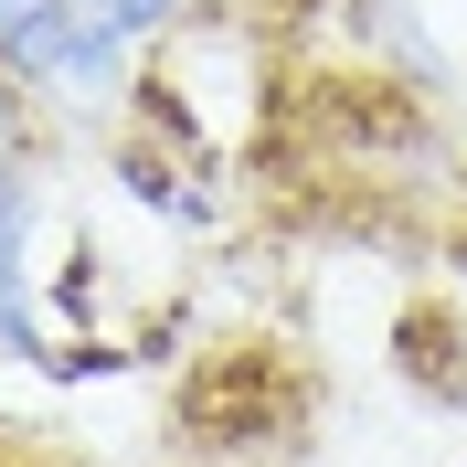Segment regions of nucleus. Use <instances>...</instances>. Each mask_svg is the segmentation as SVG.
Here are the masks:
<instances>
[{
    "instance_id": "3",
    "label": "nucleus",
    "mask_w": 467,
    "mask_h": 467,
    "mask_svg": "<svg viewBox=\"0 0 467 467\" xmlns=\"http://www.w3.org/2000/svg\"><path fill=\"white\" fill-rule=\"evenodd\" d=\"M54 149H22L11 171H0V361H43L54 319H43V265H32V234H43V202H54V181H43Z\"/></svg>"
},
{
    "instance_id": "5",
    "label": "nucleus",
    "mask_w": 467,
    "mask_h": 467,
    "mask_svg": "<svg viewBox=\"0 0 467 467\" xmlns=\"http://www.w3.org/2000/svg\"><path fill=\"white\" fill-rule=\"evenodd\" d=\"M393 372H404L425 404L467 414V329L446 319V308H404V319H393Z\"/></svg>"
},
{
    "instance_id": "8",
    "label": "nucleus",
    "mask_w": 467,
    "mask_h": 467,
    "mask_svg": "<svg viewBox=\"0 0 467 467\" xmlns=\"http://www.w3.org/2000/svg\"><path fill=\"white\" fill-rule=\"evenodd\" d=\"M287 11H319V0H287Z\"/></svg>"
},
{
    "instance_id": "6",
    "label": "nucleus",
    "mask_w": 467,
    "mask_h": 467,
    "mask_svg": "<svg viewBox=\"0 0 467 467\" xmlns=\"http://www.w3.org/2000/svg\"><path fill=\"white\" fill-rule=\"evenodd\" d=\"M43 319H64V329L107 319V244H96L86 223H64V255H54V276H43Z\"/></svg>"
},
{
    "instance_id": "2",
    "label": "nucleus",
    "mask_w": 467,
    "mask_h": 467,
    "mask_svg": "<svg viewBox=\"0 0 467 467\" xmlns=\"http://www.w3.org/2000/svg\"><path fill=\"white\" fill-rule=\"evenodd\" d=\"M297 425H308V382H287V361L265 340H223L181 382V436L192 446H297Z\"/></svg>"
},
{
    "instance_id": "1",
    "label": "nucleus",
    "mask_w": 467,
    "mask_h": 467,
    "mask_svg": "<svg viewBox=\"0 0 467 467\" xmlns=\"http://www.w3.org/2000/svg\"><path fill=\"white\" fill-rule=\"evenodd\" d=\"M0 64L32 86V107H117L139 75V43L107 32L86 0H22L0 11Z\"/></svg>"
},
{
    "instance_id": "9",
    "label": "nucleus",
    "mask_w": 467,
    "mask_h": 467,
    "mask_svg": "<svg viewBox=\"0 0 467 467\" xmlns=\"http://www.w3.org/2000/svg\"><path fill=\"white\" fill-rule=\"evenodd\" d=\"M0 11H22V0H0Z\"/></svg>"
},
{
    "instance_id": "4",
    "label": "nucleus",
    "mask_w": 467,
    "mask_h": 467,
    "mask_svg": "<svg viewBox=\"0 0 467 467\" xmlns=\"http://www.w3.org/2000/svg\"><path fill=\"white\" fill-rule=\"evenodd\" d=\"M107 181L149 213V223H171V234H223V213H234L213 160L149 139V128H128V117H117V139H107Z\"/></svg>"
},
{
    "instance_id": "7",
    "label": "nucleus",
    "mask_w": 467,
    "mask_h": 467,
    "mask_svg": "<svg viewBox=\"0 0 467 467\" xmlns=\"http://www.w3.org/2000/svg\"><path fill=\"white\" fill-rule=\"evenodd\" d=\"M86 11H96V22H107V32H128V43H139V54H149V43H160V32H171L181 11H192V0H86Z\"/></svg>"
}]
</instances>
